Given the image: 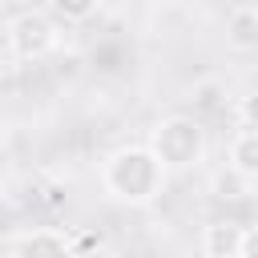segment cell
Returning <instances> with one entry per match:
<instances>
[{"label":"cell","mask_w":258,"mask_h":258,"mask_svg":"<svg viewBox=\"0 0 258 258\" xmlns=\"http://www.w3.org/2000/svg\"><path fill=\"white\" fill-rule=\"evenodd\" d=\"M4 173H8V145L0 141V181H4Z\"/></svg>","instance_id":"cell-14"},{"label":"cell","mask_w":258,"mask_h":258,"mask_svg":"<svg viewBox=\"0 0 258 258\" xmlns=\"http://www.w3.org/2000/svg\"><path fill=\"white\" fill-rule=\"evenodd\" d=\"M8 258H73L69 250V234L56 226H32L12 242Z\"/></svg>","instance_id":"cell-4"},{"label":"cell","mask_w":258,"mask_h":258,"mask_svg":"<svg viewBox=\"0 0 258 258\" xmlns=\"http://www.w3.org/2000/svg\"><path fill=\"white\" fill-rule=\"evenodd\" d=\"M165 169L149 153V145H117L101 161V189L117 206H149L165 189Z\"/></svg>","instance_id":"cell-1"},{"label":"cell","mask_w":258,"mask_h":258,"mask_svg":"<svg viewBox=\"0 0 258 258\" xmlns=\"http://www.w3.org/2000/svg\"><path fill=\"white\" fill-rule=\"evenodd\" d=\"M242 222H234V218H218V222H210L206 230H202V254L206 258H238V250H242Z\"/></svg>","instance_id":"cell-6"},{"label":"cell","mask_w":258,"mask_h":258,"mask_svg":"<svg viewBox=\"0 0 258 258\" xmlns=\"http://www.w3.org/2000/svg\"><path fill=\"white\" fill-rule=\"evenodd\" d=\"M226 44L234 52H258V4H234L226 12Z\"/></svg>","instance_id":"cell-5"},{"label":"cell","mask_w":258,"mask_h":258,"mask_svg":"<svg viewBox=\"0 0 258 258\" xmlns=\"http://www.w3.org/2000/svg\"><path fill=\"white\" fill-rule=\"evenodd\" d=\"M238 121H242V129H258V93L238 97Z\"/></svg>","instance_id":"cell-12"},{"label":"cell","mask_w":258,"mask_h":258,"mask_svg":"<svg viewBox=\"0 0 258 258\" xmlns=\"http://www.w3.org/2000/svg\"><path fill=\"white\" fill-rule=\"evenodd\" d=\"M44 12H48L56 24H60V20H64V24H81V20L97 16V12H101V4H97V0H52Z\"/></svg>","instance_id":"cell-9"},{"label":"cell","mask_w":258,"mask_h":258,"mask_svg":"<svg viewBox=\"0 0 258 258\" xmlns=\"http://www.w3.org/2000/svg\"><path fill=\"white\" fill-rule=\"evenodd\" d=\"M69 250H73V258H93V250H101V234H89V230L69 234Z\"/></svg>","instance_id":"cell-11"},{"label":"cell","mask_w":258,"mask_h":258,"mask_svg":"<svg viewBox=\"0 0 258 258\" xmlns=\"http://www.w3.org/2000/svg\"><path fill=\"white\" fill-rule=\"evenodd\" d=\"M149 153L161 161L165 173H177V169H198L210 153V141H206V129L198 117L169 113L149 129Z\"/></svg>","instance_id":"cell-2"},{"label":"cell","mask_w":258,"mask_h":258,"mask_svg":"<svg viewBox=\"0 0 258 258\" xmlns=\"http://www.w3.org/2000/svg\"><path fill=\"white\" fill-rule=\"evenodd\" d=\"M238 258H258V222L242 230V250H238Z\"/></svg>","instance_id":"cell-13"},{"label":"cell","mask_w":258,"mask_h":258,"mask_svg":"<svg viewBox=\"0 0 258 258\" xmlns=\"http://www.w3.org/2000/svg\"><path fill=\"white\" fill-rule=\"evenodd\" d=\"M4 40H8V52L16 60H40L56 48L60 40V24L44 12V8H20L8 16L4 24Z\"/></svg>","instance_id":"cell-3"},{"label":"cell","mask_w":258,"mask_h":258,"mask_svg":"<svg viewBox=\"0 0 258 258\" xmlns=\"http://www.w3.org/2000/svg\"><path fill=\"white\" fill-rule=\"evenodd\" d=\"M230 169L258 181V129H238L230 141Z\"/></svg>","instance_id":"cell-7"},{"label":"cell","mask_w":258,"mask_h":258,"mask_svg":"<svg viewBox=\"0 0 258 258\" xmlns=\"http://www.w3.org/2000/svg\"><path fill=\"white\" fill-rule=\"evenodd\" d=\"M24 230H28V226H24V206H20L16 198L0 194V242H16Z\"/></svg>","instance_id":"cell-10"},{"label":"cell","mask_w":258,"mask_h":258,"mask_svg":"<svg viewBox=\"0 0 258 258\" xmlns=\"http://www.w3.org/2000/svg\"><path fill=\"white\" fill-rule=\"evenodd\" d=\"M210 194H214L218 202H242V198L254 194V181L242 177V173H234L230 165H222V169L210 173Z\"/></svg>","instance_id":"cell-8"}]
</instances>
